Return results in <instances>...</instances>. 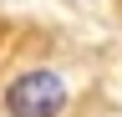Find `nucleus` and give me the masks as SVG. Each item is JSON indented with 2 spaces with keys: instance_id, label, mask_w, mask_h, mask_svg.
<instances>
[{
  "instance_id": "f257e3e1",
  "label": "nucleus",
  "mask_w": 122,
  "mask_h": 117,
  "mask_svg": "<svg viewBox=\"0 0 122 117\" xmlns=\"http://www.w3.org/2000/svg\"><path fill=\"white\" fill-rule=\"evenodd\" d=\"M0 102H5L10 117H61L66 102H71V92H66V76L61 71L30 66L20 76H10V86L0 92Z\"/></svg>"
}]
</instances>
